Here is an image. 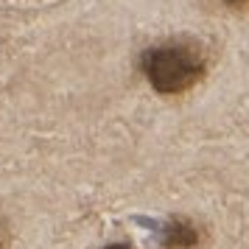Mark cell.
Wrapping results in <instances>:
<instances>
[{
    "label": "cell",
    "instance_id": "6da1fadb",
    "mask_svg": "<svg viewBox=\"0 0 249 249\" xmlns=\"http://www.w3.org/2000/svg\"><path fill=\"white\" fill-rule=\"evenodd\" d=\"M207 59L196 39H171L148 48L143 53V73L148 84L162 95L191 90L204 76Z\"/></svg>",
    "mask_w": 249,
    "mask_h": 249
},
{
    "label": "cell",
    "instance_id": "7a4b0ae2",
    "mask_svg": "<svg viewBox=\"0 0 249 249\" xmlns=\"http://www.w3.org/2000/svg\"><path fill=\"white\" fill-rule=\"evenodd\" d=\"M199 244V232L185 218H171L162 227V247L165 249H193Z\"/></svg>",
    "mask_w": 249,
    "mask_h": 249
},
{
    "label": "cell",
    "instance_id": "3957f363",
    "mask_svg": "<svg viewBox=\"0 0 249 249\" xmlns=\"http://www.w3.org/2000/svg\"><path fill=\"white\" fill-rule=\"evenodd\" d=\"M224 3L230 9H244V6H247V0H224Z\"/></svg>",
    "mask_w": 249,
    "mask_h": 249
},
{
    "label": "cell",
    "instance_id": "277c9868",
    "mask_svg": "<svg viewBox=\"0 0 249 249\" xmlns=\"http://www.w3.org/2000/svg\"><path fill=\"white\" fill-rule=\"evenodd\" d=\"M104 249H129V244H109V247H104Z\"/></svg>",
    "mask_w": 249,
    "mask_h": 249
}]
</instances>
